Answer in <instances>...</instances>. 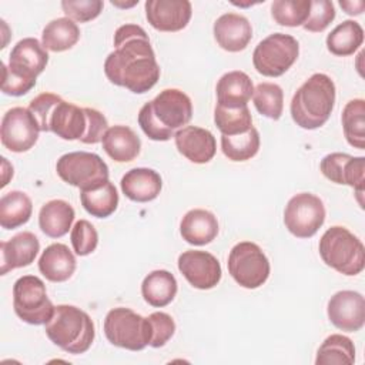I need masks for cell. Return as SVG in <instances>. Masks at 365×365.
<instances>
[{
	"mask_svg": "<svg viewBox=\"0 0 365 365\" xmlns=\"http://www.w3.org/2000/svg\"><path fill=\"white\" fill-rule=\"evenodd\" d=\"M70 238L74 252L80 257L91 254L98 244L97 230L87 220H78L74 224V227L71 228Z\"/></svg>",
	"mask_w": 365,
	"mask_h": 365,
	"instance_id": "f35d334b",
	"label": "cell"
},
{
	"mask_svg": "<svg viewBox=\"0 0 365 365\" xmlns=\"http://www.w3.org/2000/svg\"><path fill=\"white\" fill-rule=\"evenodd\" d=\"M191 117L190 97L178 88H165L140 108L138 124L150 140L167 141L187 125Z\"/></svg>",
	"mask_w": 365,
	"mask_h": 365,
	"instance_id": "7a4b0ae2",
	"label": "cell"
},
{
	"mask_svg": "<svg viewBox=\"0 0 365 365\" xmlns=\"http://www.w3.org/2000/svg\"><path fill=\"white\" fill-rule=\"evenodd\" d=\"M228 272L234 281L248 289L261 287L269 277V261L262 250L251 241L232 247L228 255Z\"/></svg>",
	"mask_w": 365,
	"mask_h": 365,
	"instance_id": "7c38bea8",
	"label": "cell"
},
{
	"mask_svg": "<svg viewBox=\"0 0 365 365\" xmlns=\"http://www.w3.org/2000/svg\"><path fill=\"white\" fill-rule=\"evenodd\" d=\"M103 150L117 163L133 161L141 148L140 137L127 125L110 127L101 140Z\"/></svg>",
	"mask_w": 365,
	"mask_h": 365,
	"instance_id": "484cf974",
	"label": "cell"
},
{
	"mask_svg": "<svg viewBox=\"0 0 365 365\" xmlns=\"http://www.w3.org/2000/svg\"><path fill=\"white\" fill-rule=\"evenodd\" d=\"M107 78L135 94L151 90L160 78V66L145 30L124 24L114 33V51L104 61Z\"/></svg>",
	"mask_w": 365,
	"mask_h": 365,
	"instance_id": "6da1fadb",
	"label": "cell"
},
{
	"mask_svg": "<svg viewBox=\"0 0 365 365\" xmlns=\"http://www.w3.org/2000/svg\"><path fill=\"white\" fill-rule=\"evenodd\" d=\"M214 37L221 48L237 53L251 41L252 27L247 17L237 13H225L214 23Z\"/></svg>",
	"mask_w": 365,
	"mask_h": 365,
	"instance_id": "ffe728a7",
	"label": "cell"
},
{
	"mask_svg": "<svg viewBox=\"0 0 365 365\" xmlns=\"http://www.w3.org/2000/svg\"><path fill=\"white\" fill-rule=\"evenodd\" d=\"M86 113H87V117H88V128H87V134L84 135L81 143H84V144H97L103 140V135L108 130L107 118L104 117V114H101L100 111H97L94 108H87L86 107Z\"/></svg>",
	"mask_w": 365,
	"mask_h": 365,
	"instance_id": "7bdbcfd3",
	"label": "cell"
},
{
	"mask_svg": "<svg viewBox=\"0 0 365 365\" xmlns=\"http://www.w3.org/2000/svg\"><path fill=\"white\" fill-rule=\"evenodd\" d=\"M335 19V7L329 0H314L307 21L302 24L305 30L312 33L324 31Z\"/></svg>",
	"mask_w": 365,
	"mask_h": 365,
	"instance_id": "ab89813d",
	"label": "cell"
},
{
	"mask_svg": "<svg viewBox=\"0 0 365 365\" xmlns=\"http://www.w3.org/2000/svg\"><path fill=\"white\" fill-rule=\"evenodd\" d=\"M328 318L338 329L356 332L365 324V299L356 291H339L328 301Z\"/></svg>",
	"mask_w": 365,
	"mask_h": 365,
	"instance_id": "2e32d148",
	"label": "cell"
},
{
	"mask_svg": "<svg viewBox=\"0 0 365 365\" xmlns=\"http://www.w3.org/2000/svg\"><path fill=\"white\" fill-rule=\"evenodd\" d=\"M335 104V84L327 74H312L291 100V117L297 125L315 130L324 125Z\"/></svg>",
	"mask_w": 365,
	"mask_h": 365,
	"instance_id": "5b68a950",
	"label": "cell"
},
{
	"mask_svg": "<svg viewBox=\"0 0 365 365\" xmlns=\"http://www.w3.org/2000/svg\"><path fill=\"white\" fill-rule=\"evenodd\" d=\"M254 106L257 111L271 120H279L284 108L282 88L275 83H259L254 88Z\"/></svg>",
	"mask_w": 365,
	"mask_h": 365,
	"instance_id": "8d00e7d4",
	"label": "cell"
},
{
	"mask_svg": "<svg viewBox=\"0 0 365 365\" xmlns=\"http://www.w3.org/2000/svg\"><path fill=\"white\" fill-rule=\"evenodd\" d=\"M147 318L151 325L150 346L153 348L164 346L175 332L174 319L171 318V315L165 312H153Z\"/></svg>",
	"mask_w": 365,
	"mask_h": 365,
	"instance_id": "b9f144b4",
	"label": "cell"
},
{
	"mask_svg": "<svg viewBox=\"0 0 365 365\" xmlns=\"http://www.w3.org/2000/svg\"><path fill=\"white\" fill-rule=\"evenodd\" d=\"M104 334L108 342L128 351H141L151 341L148 318L130 308L118 307L108 311L104 319Z\"/></svg>",
	"mask_w": 365,
	"mask_h": 365,
	"instance_id": "ba28073f",
	"label": "cell"
},
{
	"mask_svg": "<svg viewBox=\"0 0 365 365\" xmlns=\"http://www.w3.org/2000/svg\"><path fill=\"white\" fill-rule=\"evenodd\" d=\"M80 201L88 214L97 218H106L117 210L118 194L114 184L107 180L97 188L80 191Z\"/></svg>",
	"mask_w": 365,
	"mask_h": 365,
	"instance_id": "1f68e13d",
	"label": "cell"
},
{
	"mask_svg": "<svg viewBox=\"0 0 365 365\" xmlns=\"http://www.w3.org/2000/svg\"><path fill=\"white\" fill-rule=\"evenodd\" d=\"M321 173L329 181L345 184L356 190L361 197L365 184V158L352 157L345 153H331L321 160Z\"/></svg>",
	"mask_w": 365,
	"mask_h": 365,
	"instance_id": "e0dca14e",
	"label": "cell"
},
{
	"mask_svg": "<svg viewBox=\"0 0 365 365\" xmlns=\"http://www.w3.org/2000/svg\"><path fill=\"white\" fill-rule=\"evenodd\" d=\"M178 269L184 278L198 289H211L221 279L218 259L207 251H185L178 257Z\"/></svg>",
	"mask_w": 365,
	"mask_h": 365,
	"instance_id": "9a60e30c",
	"label": "cell"
},
{
	"mask_svg": "<svg viewBox=\"0 0 365 365\" xmlns=\"http://www.w3.org/2000/svg\"><path fill=\"white\" fill-rule=\"evenodd\" d=\"M214 121L222 135H238L247 133L252 127V118L248 106L225 108L217 104L214 110Z\"/></svg>",
	"mask_w": 365,
	"mask_h": 365,
	"instance_id": "d590c367",
	"label": "cell"
},
{
	"mask_svg": "<svg viewBox=\"0 0 365 365\" xmlns=\"http://www.w3.org/2000/svg\"><path fill=\"white\" fill-rule=\"evenodd\" d=\"M80 38L78 26L68 17L51 20L41 33V44L46 50L60 53L71 48Z\"/></svg>",
	"mask_w": 365,
	"mask_h": 365,
	"instance_id": "f1b7e54d",
	"label": "cell"
},
{
	"mask_svg": "<svg viewBox=\"0 0 365 365\" xmlns=\"http://www.w3.org/2000/svg\"><path fill=\"white\" fill-rule=\"evenodd\" d=\"M56 171L58 177L80 191L93 190L108 180V167L103 158L94 153L73 151L57 160Z\"/></svg>",
	"mask_w": 365,
	"mask_h": 365,
	"instance_id": "30bf717a",
	"label": "cell"
},
{
	"mask_svg": "<svg viewBox=\"0 0 365 365\" xmlns=\"http://www.w3.org/2000/svg\"><path fill=\"white\" fill-rule=\"evenodd\" d=\"M38 269L51 282H64L76 271V257L64 244L56 242L48 245L40 259Z\"/></svg>",
	"mask_w": 365,
	"mask_h": 365,
	"instance_id": "d4e9b609",
	"label": "cell"
},
{
	"mask_svg": "<svg viewBox=\"0 0 365 365\" xmlns=\"http://www.w3.org/2000/svg\"><path fill=\"white\" fill-rule=\"evenodd\" d=\"M33 211L30 197L23 191H10L0 198V225L4 230H14L26 224Z\"/></svg>",
	"mask_w": 365,
	"mask_h": 365,
	"instance_id": "f546056e",
	"label": "cell"
},
{
	"mask_svg": "<svg viewBox=\"0 0 365 365\" xmlns=\"http://www.w3.org/2000/svg\"><path fill=\"white\" fill-rule=\"evenodd\" d=\"M174 140L178 153L195 164L208 163L217 151L215 137L201 127L185 125L174 134Z\"/></svg>",
	"mask_w": 365,
	"mask_h": 365,
	"instance_id": "d6986e66",
	"label": "cell"
},
{
	"mask_svg": "<svg viewBox=\"0 0 365 365\" xmlns=\"http://www.w3.org/2000/svg\"><path fill=\"white\" fill-rule=\"evenodd\" d=\"M29 110L34 115L40 131H51L63 140H83L88 128L86 108L64 101L53 93H41L34 97Z\"/></svg>",
	"mask_w": 365,
	"mask_h": 365,
	"instance_id": "3957f363",
	"label": "cell"
},
{
	"mask_svg": "<svg viewBox=\"0 0 365 365\" xmlns=\"http://www.w3.org/2000/svg\"><path fill=\"white\" fill-rule=\"evenodd\" d=\"M355 362V346L354 342L341 334L329 335L318 348L317 352V365H329V364H346L351 365Z\"/></svg>",
	"mask_w": 365,
	"mask_h": 365,
	"instance_id": "836d02e7",
	"label": "cell"
},
{
	"mask_svg": "<svg viewBox=\"0 0 365 365\" xmlns=\"http://www.w3.org/2000/svg\"><path fill=\"white\" fill-rule=\"evenodd\" d=\"M364 41V30L359 23L345 20L338 24L327 37V47L329 53L339 57L354 54Z\"/></svg>",
	"mask_w": 365,
	"mask_h": 365,
	"instance_id": "4dcf8cb0",
	"label": "cell"
},
{
	"mask_svg": "<svg viewBox=\"0 0 365 365\" xmlns=\"http://www.w3.org/2000/svg\"><path fill=\"white\" fill-rule=\"evenodd\" d=\"M221 150L231 161L251 160L259 150V134L255 127L238 135H221Z\"/></svg>",
	"mask_w": 365,
	"mask_h": 365,
	"instance_id": "e575fe53",
	"label": "cell"
},
{
	"mask_svg": "<svg viewBox=\"0 0 365 365\" xmlns=\"http://www.w3.org/2000/svg\"><path fill=\"white\" fill-rule=\"evenodd\" d=\"M104 3L101 0H64L61 9L64 14L76 21L86 23L94 20L103 11Z\"/></svg>",
	"mask_w": 365,
	"mask_h": 365,
	"instance_id": "60d3db41",
	"label": "cell"
},
{
	"mask_svg": "<svg viewBox=\"0 0 365 365\" xmlns=\"http://www.w3.org/2000/svg\"><path fill=\"white\" fill-rule=\"evenodd\" d=\"M123 194L135 202H148L158 197L163 181L157 171L151 168H133L121 178Z\"/></svg>",
	"mask_w": 365,
	"mask_h": 365,
	"instance_id": "603a6c76",
	"label": "cell"
},
{
	"mask_svg": "<svg viewBox=\"0 0 365 365\" xmlns=\"http://www.w3.org/2000/svg\"><path fill=\"white\" fill-rule=\"evenodd\" d=\"M217 104L225 108L247 106L254 94L252 80L247 73L234 70L225 73L217 83Z\"/></svg>",
	"mask_w": 365,
	"mask_h": 365,
	"instance_id": "7402d4cb",
	"label": "cell"
},
{
	"mask_svg": "<svg viewBox=\"0 0 365 365\" xmlns=\"http://www.w3.org/2000/svg\"><path fill=\"white\" fill-rule=\"evenodd\" d=\"M297 38L284 33H274L259 41L252 53L255 70L265 77L282 76L298 58Z\"/></svg>",
	"mask_w": 365,
	"mask_h": 365,
	"instance_id": "8fae6325",
	"label": "cell"
},
{
	"mask_svg": "<svg viewBox=\"0 0 365 365\" xmlns=\"http://www.w3.org/2000/svg\"><path fill=\"white\" fill-rule=\"evenodd\" d=\"M74 208L64 200L46 202L38 212V227L50 238H60L68 232L74 221Z\"/></svg>",
	"mask_w": 365,
	"mask_h": 365,
	"instance_id": "4316f807",
	"label": "cell"
},
{
	"mask_svg": "<svg viewBox=\"0 0 365 365\" xmlns=\"http://www.w3.org/2000/svg\"><path fill=\"white\" fill-rule=\"evenodd\" d=\"M318 248L322 261L344 275H358L365 267L364 244L345 227L328 228Z\"/></svg>",
	"mask_w": 365,
	"mask_h": 365,
	"instance_id": "52a82bcc",
	"label": "cell"
},
{
	"mask_svg": "<svg viewBox=\"0 0 365 365\" xmlns=\"http://www.w3.org/2000/svg\"><path fill=\"white\" fill-rule=\"evenodd\" d=\"M40 251L37 237L30 231L16 234L9 241L0 242L1 268L0 274L4 275L11 269L30 265Z\"/></svg>",
	"mask_w": 365,
	"mask_h": 365,
	"instance_id": "44dd1931",
	"label": "cell"
},
{
	"mask_svg": "<svg viewBox=\"0 0 365 365\" xmlns=\"http://www.w3.org/2000/svg\"><path fill=\"white\" fill-rule=\"evenodd\" d=\"M16 315L30 325H46L54 312L44 282L36 275H23L13 285Z\"/></svg>",
	"mask_w": 365,
	"mask_h": 365,
	"instance_id": "9c48e42d",
	"label": "cell"
},
{
	"mask_svg": "<svg viewBox=\"0 0 365 365\" xmlns=\"http://www.w3.org/2000/svg\"><path fill=\"white\" fill-rule=\"evenodd\" d=\"M40 127L29 108L13 107L1 120V144L13 153L29 151L38 140Z\"/></svg>",
	"mask_w": 365,
	"mask_h": 365,
	"instance_id": "5bb4252c",
	"label": "cell"
},
{
	"mask_svg": "<svg viewBox=\"0 0 365 365\" xmlns=\"http://www.w3.org/2000/svg\"><path fill=\"white\" fill-rule=\"evenodd\" d=\"M342 127L346 141L358 150H365V101L362 98L346 103L342 111Z\"/></svg>",
	"mask_w": 365,
	"mask_h": 365,
	"instance_id": "d6a6232c",
	"label": "cell"
},
{
	"mask_svg": "<svg viewBox=\"0 0 365 365\" xmlns=\"http://www.w3.org/2000/svg\"><path fill=\"white\" fill-rule=\"evenodd\" d=\"M180 232L191 245L210 244L218 234L217 217L202 208L190 210L181 220Z\"/></svg>",
	"mask_w": 365,
	"mask_h": 365,
	"instance_id": "cb8c5ba5",
	"label": "cell"
},
{
	"mask_svg": "<svg viewBox=\"0 0 365 365\" xmlns=\"http://www.w3.org/2000/svg\"><path fill=\"white\" fill-rule=\"evenodd\" d=\"M311 0H275L271 14L275 23L287 27L302 26L309 14Z\"/></svg>",
	"mask_w": 365,
	"mask_h": 365,
	"instance_id": "74e56055",
	"label": "cell"
},
{
	"mask_svg": "<svg viewBox=\"0 0 365 365\" xmlns=\"http://www.w3.org/2000/svg\"><path fill=\"white\" fill-rule=\"evenodd\" d=\"M48 339L68 354H84L94 341V324L87 312L74 305H57L46 324Z\"/></svg>",
	"mask_w": 365,
	"mask_h": 365,
	"instance_id": "8992f818",
	"label": "cell"
},
{
	"mask_svg": "<svg viewBox=\"0 0 365 365\" xmlns=\"http://www.w3.org/2000/svg\"><path fill=\"white\" fill-rule=\"evenodd\" d=\"M48 63V53L34 37H26L11 48L9 64H3L1 90L9 96H23L36 86V78Z\"/></svg>",
	"mask_w": 365,
	"mask_h": 365,
	"instance_id": "277c9868",
	"label": "cell"
},
{
	"mask_svg": "<svg viewBox=\"0 0 365 365\" xmlns=\"http://www.w3.org/2000/svg\"><path fill=\"white\" fill-rule=\"evenodd\" d=\"M341 7L345 10V13L351 14V16H358L364 11L365 3L364 1H339Z\"/></svg>",
	"mask_w": 365,
	"mask_h": 365,
	"instance_id": "ee69618b",
	"label": "cell"
},
{
	"mask_svg": "<svg viewBox=\"0 0 365 365\" xmlns=\"http://www.w3.org/2000/svg\"><path fill=\"white\" fill-rule=\"evenodd\" d=\"M177 289L175 277L165 269H155L150 272L141 284L144 301L155 308L168 305L174 299Z\"/></svg>",
	"mask_w": 365,
	"mask_h": 365,
	"instance_id": "83f0119b",
	"label": "cell"
},
{
	"mask_svg": "<svg viewBox=\"0 0 365 365\" xmlns=\"http://www.w3.org/2000/svg\"><path fill=\"white\" fill-rule=\"evenodd\" d=\"M191 3L188 0H147L145 17L160 31H180L191 19Z\"/></svg>",
	"mask_w": 365,
	"mask_h": 365,
	"instance_id": "ac0fdd59",
	"label": "cell"
},
{
	"mask_svg": "<svg viewBox=\"0 0 365 365\" xmlns=\"http://www.w3.org/2000/svg\"><path fill=\"white\" fill-rule=\"evenodd\" d=\"M325 221V207L319 197L311 192L294 195L284 211L287 230L298 238H309L317 234Z\"/></svg>",
	"mask_w": 365,
	"mask_h": 365,
	"instance_id": "4fadbf2b",
	"label": "cell"
}]
</instances>
